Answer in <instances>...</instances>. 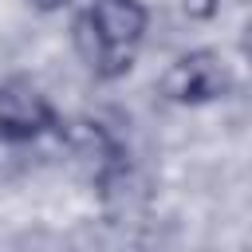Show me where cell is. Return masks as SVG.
<instances>
[{"instance_id": "3", "label": "cell", "mask_w": 252, "mask_h": 252, "mask_svg": "<svg viewBox=\"0 0 252 252\" xmlns=\"http://www.w3.org/2000/svg\"><path fill=\"white\" fill-rule=\"evenodd\" d=\"M228 91V71L213 51H193L181 55L165 71V94L177 102H209Z\"/></svg>"}, {"instance_id": "1", "label": "cell", "mask_w": 252, "mask_h": 252, "mask_svg": "<svg viewBox=\"0 0 252 252\" xmlns=\"http://www.w3.org/2000/svg\"><path fill=\"white\" fill-rule=\"evenodd\" d=\"M142 32H146V12L138 0H94L75 24V43L87 67L110 79L134 63Z\"/></svg>"}, {"instance_id": "2", "label": "cell", "mask_w": 252, "mask_h": 252, "mask_svg": "<svg viewBox=\"0 0 252 252\" xmlns=\"http://www.w3.org/2000/svg\"><path fill=\"white\" fill-rule=\"evenodd\" d=\"M47 126H51V106L35 83L12 79L0 87V138L4 142H32Z\"/></svg>"}, {"instance_id": "4", "label": "cell", "mask_w": 252, "mask_h": 252, "mask_svg": "<svg viewBox=\"0 0 252 252\" xmlns=\"http://www.w3.org/2000/svg\"><path fill=\"white\" fill-rule=\"evenodd\" d=\"M32 4H35V8H43V12H55V8H63L67 0H32Z\"/></svg>"}]
</instances>
